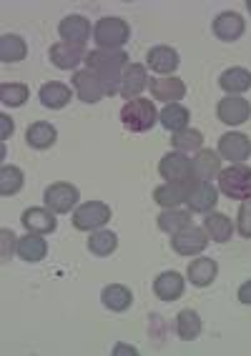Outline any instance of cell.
<instances>
[{
    "instance_id": "cell-1",
    "label": "cell",
    "mask_w": 251,
    "mask_h": 356,
    "mask_svg": "<svg viewBox=\"0 0 251 356\" xmlns=\"http://www.w3.org/2000/svg\"><path fill=\"white\" fill-rule=\"evenodd\" d=\"M129 65V56L126 51H104L96 48L86 56V68L93 70L108 88V96H116L118 86H121V73Z\"/></svg>"
},
{
    "instance_id": "cell-2",
    "label": "cell",
    "mask_w": 251,
    "mask_h": 356,
    "mask_svg": "<svg viewBox=\"0 0 251 356\" xmlns=\"http://www.w3.org/2000/svg\"><path fill=\"white\" fill-rule=\"evenodd\" d=\"M121 123L131 134H148L159 123V111L151 98H133V101L123 103Z\"/></svg>"
},
{
    "instance_id": "cell-3",
    "label": "cell",
    "mask_w": 251,
    "mask_h": 356,
    "mask_svg": "<svg viewBox=\"0 0 251 356\" xmlns=\"http://www.w3.org/2000/svg\"><path fill=\"white\" fill-rule=\"evenodd\" d=\"M93 40L104 51H123L131 40V26L118 15H106L93 26Z\"/></svg>"
},
{
    "instance_id": "cell-4",
    "label": "cell",
    "mask_w": 251,
    "mask_h": 356,
    "mask_svg": "<svg viewBox=\"0 0 251 356\" xmlns=\"http://www.w3.org/2000/svg\"><path fill=\"white\" fill-rule=\"evenodd\" d=\"M219 191L234 201H251V168L244 163H232L221 168Z\"/></svg>"
},
{
    "instance_id": "cell-5",
    "label": "cell",
    "mask_w": 251,
    "mask_h": 356,
    "mask_svg": "<svg viewBox=\"0 0 251 356\" xmlns=\"http://www.w3.org/2000/svg\"><path fill=\"white\" fill-rule=\"evenodd\" d=\"M111 221V206L104 201H86L73 211V226L78 231H101Z\"/></svg>"
},
{
    "instance_id": "cell-6",
    "label": "cell",
    "mask_w": 251,
    "mask_h": 356,
    "mask_svg": "<svg viewBox=\"0 0 251 356\" xmlns=\"http://www.w3.org/2000/svg\"><path fill=\"white\" fill-rule=\"evenodd\" d=\"M78 198H81V191L73 184H65V181H56L43 193L45 209H51L53 213H71V211H76Z\"/></svg>"
},
{
    "instance_id": "cell-7",
    "label": "cell",
    "mask_w": 251,
    "mask_h": 356,
    "mask_svg": "<svg viewBox=\"0 0 251 356\" xmlns=\"http://www.w3.org/2000/svg\"><path fill=\"white\" fill-rule=\"evenodd\" d=\"M71 81H73V90H76V96L81 98L83 103H98V101H104V98L108 96L106 83L88 68L76 70Z\"/></svg>"
},
{
    "instance_id": "cell-8",
    "label": "cell",
    "mask_w": 251,
    "mask_h": 356,
    "mask_svg": "<svg viewBox=\"0 0 251 356\" xmlns=\"http://www.w3.org/2000/svg\"><path fill=\"white\" fill-rule=\"evenodd\" d=\"M148 70L141 63H129L121 73V86H118V96L126 101L141 98V93L148 88Z\"/></svg>"
},
{
    "instance_id": "cell-9",
    "label": "cell",
    "mask_w": 251,
    "mask_h": 356,
    "mask_svg": "<svg viewBox=\"0 0 251 356\" xmlns=\"http://www.w3.org/2000/svg\"><path fill=\"white\" fill-rule=\"evenodd\" d=\"M193 184H196V178H191V181H166V184L159 186L154 191V201L161 209H179L181 204L188 201Z\"/></svg>"
},
{
    "instance_id": "cell-10",
    "label": "cell",
    "mask_w": 251,
    "mask_h": 356,
    "mask_svg": "<svg viewBox=\"0 0 251 356\" xmlns=\"http://www.w3.org/2000/svg\"><path fill=\"white\" fill-rule=\"evenodd\" d=\"M86 45H78V43H65V40H58V43L51 45V51H48V58H51V63L60 70H73L78 68L81 63H86Z\"/></svg>"
},
{
    "instance_id": "cell-11",
    "label": "cell",
    "mask_w": 251,
    "mask_h": 356,
    "mask_svg": "<svg viewBox=\"0 0 251 356\" xmlns=\"http://www.w3.org/2000/svg\"><path fill=\"white\" fill-rule=\"evenodd\" d=\"M171 246L179 256H199L209 246V234L199 226H188V229L171 236Z\"/></svg>"
},
{
    "instance_id": "cell-12",
    "label": "cell",
    "mask_w": 251,
    "mask_h": 356,
    "mask_svg": "<svg viewBox=\"0 0 251 356\" xmlns=\"http://www.w3.org/2000/svg\"><path fill=\"white\" fill-rule=\"evenodd\" d=\"M216 115L226 126H241L251 118V103L241 96H226L216 106Z\"/></svg>"
},
{
    "instance_id": "cell-13",
    "label": "cell",
    "mask_w": 251,
    "mask_h": 356,
    "mask_svg": "<svg viewBox=\"0 0 251 356\" xmlns=\"http://www.w3.org/2000/svg\"><path fill=\"white\" fill-rule=\"evenodd\" d=\"M219 204V188L211 184V181H196L188 193V211L191 213H211Z\"/></svg>"
},
{
    "instance_id": "cell-14",
    "label": "cell",
    "mask_w": 251,
    "mask_h": 356,
    "mask_svg": "<svg viewBox=\"0 0 251 356\" xmlns=\"http://www.w3.org/2000/svg\"><path fill=\"white\" fill-rule=\"evenodd\" d=\"M159 173L166 181H191L193 178V168H191V159L186 153L171 151L166 153L161 161H159Z\"/></svg>"
},
{
    "instance_id": "cell-15",
    "label": "cell",
    "mask_w": 251,
    "mask_h": 356,
    "mask_svg": "<svg viewBox=\"0 0 251 356\" xmlns=\"http://www.w3.org/2000/svg\"><path fill=\"white\" fill-rule=\"evenodd\" d=\"M20 223H23V229L28 234H53V231L58 229V218L53 213L51 209H40V206H33V209L23 211V216H20Z\"/></svg>"
},
{
    "instance_id": "cell-16",
    "label": "cell",
    "mask_w": 251,
    "mask_h": 356,
    "mask_svg": "<svg viewBox=\"0 0 251 356\" xmlns=\"http://www.w3.org/2000/svg\"><path fill=\"white\" fill-rule=\"evenodd\" d=\"M216 153L229 163H244L251 156V138L244 134H224L219 138V151Z\"/></svg>"
},
{
    "instance_id": "cell-17",
    "label": "cell",
    "mask_w": 251,
    "mask_h": 356,
    "mask_svg": "<svg viewBox=\"0 0 251 356\" xmlns=\"http://www.w3.org/2000/svg\"><path fill=\"white\" fill-rule=\"evenodd\" d=\"M148 86H151V96H154L156 101H163L166 106L168 103H179L181 98L186 96V83L176 76L151 78Z\"/></svg>"
},
{
    "instance_id": "cell-18",
    "label": "cell",
    "mask_w": 251,
    "mask_h": 356,
    "mask_svg": "<svg viewBox=\"0 0 251 356\" xmlns=\"http://www.w3.org/2000/svg\"><path fill=\"white\" fill-rule=\"evenodd\" d=\"M244 31H246L244 18L238 13H234V10H224V13H219L213 18V35L219 40H224V43L238 40L244 35Z\"/></svg>"
},
{
    "instance_id": "cell-19",
    "label": "cell",
    "mask_w": 251,
    "mask_h": 356,
    "mask_svg": "<svg viewBox=\"0 0 251 356\" xmlns=\"http://www.w3.org/2000/svg\"><path fill=\"white\" fill-rule=\"evenodd\" d=\"M181 58L176 53V48L171 45H154L146 56V65L156 73H161V76H171L176 68H179Z\"/></svg>"
},
{
    "instance_id": "cell-20",
    "label": "cell",
    "mask_w": 251,
    "mask_h": 356,
    "mask_svg": "<svg viewBox=\"0 0 251 356\" xmlns=\"http://www.w3.org/2000/svg\"><path fill=\"white\" fill-rule=\"evenodd\" d=\"M90 33H93L90 20L83 18V15H65L58 26V35L65 40V43L86 45V40L90 38Z\"/></svg>"
},
{
    "instance_id": "cell-21",
    "label": "cell",
    "mask_w": 251,
    "mask_h": 356,
    "mask_svg": "<svg viewBox=\"0 0 251 356\" xmlns=\"http://www.w3.org/2000/svg\"><path fill=\"white\" fill-rule=\"evenodd\" d=\"M193 178L196 181H211V178H219L221 173V156L211 148H201L196 156L191 159Z\"/></svg>"
},
{
    "instance_id": "cell-22",
    "label": "cell",
    "mask_w": 251,
    "mask_h": 356,
    "mask_svg": "<svg viewBox=\"0 0 251 356\" xmlns=\"http://www.w3.org/2000/svg\"><path fill=\"white\" fill-rule=\"evenodd\" d=\"M184 289H186V279L179 274V271H163L154 279V293L161 301H176L184 296Z\"/></svg>"
},
{
    "instance_id": "cell-23",
    "label": "cell",
    "mask_w": 251,
    "mask_h": 356,
    "mask_svg": "<svg viewBox=\"0 0 251 356\" xmlns=\"http://www.w3.org/2000/svg\"><path fill=\"white\" fill-rule=\"evenodd\" d=\"M216 274H219V264L213 259H207V256H201V259H193L191 264H188L186 268V276L188 281H191L193 286H211L213 279H216Z\"/></svg>"
},
{
    "instance_id": "cell-24",
    "label": "cell",
    "mask_w": 251,
    "mask_h": 356,
    "mask_svg": "<svg viewBox=\"0 0 251 356\" xmlns=\"http://www.w3.org/2000/svg\"><path fill=\"white\" fill-rule=\"evenodd\" d=\"M38 98H40V106H43V108L60 111L71 103V88H68L65 83L51 81V83H45V86H40Z\"/></svg>"
},
{
    "instance_id": "cell-25",
    "label": "cell",
    "mask_w": 251,
    "mask_h": 356,
    "mask_svg": "<svg viewBox=\"0 0 251 356\" xmlns=\"http://www.w3.org/2000/svg\"><path fill=\"white\" fill-rule=\"evenodd\" d=\"M58 140V131L56 126L48 121H35L28 126L26 131V143L35 151H45V148H51L53 143Z\"/></svg>"
},
{
    "instance_id": "cell-26",
    "label": "cell",
    "mask_w": 251,
    "mask_h": 356,
    "mask_svg": "<svg viewBox=\"0 0 251 356\" xmlns=\"http://www.w3.org/2000/svg\"><path fill=\"white\" fill-rule=\"evenodd\" d=\"M101 304H104L108 312L121 314V312H126V309H131L133 293H131L129 286H123V284H108V286H104V291H101Z\"/></svg>"
},
{
    "instance_id": "cell-27",
    "label": "cell",
    "mask_w": 251,
    "mask_h": 356,
    "mask_svg": "<svg viewBox=\"0 0 251 356\" xmlns=\"http://www.w3.org/2000/svg\"><path fill=\"white\" fill-rule=\"evenodd\" d=\"M219 86L226 96H241L251 88V70L246 68H226L219 76Z\"/></svg>"
},
{
    "instance_id": "cell-28",
    "label": "cell",
    "mask_w": 251,
    "mask_h": 356,
    "mask_svg": "<svg viewBox=\"0 0 251 356\" xmlns=\"http://www.w3.org/2000/svg\"><path fill=\"white\" fill-rule=\"evenodd\" d=\"M204 231L209 234V238L216 243H226L234 236V223L226 213H219V211H211L204 218Z\"/></svg>"
},
{
    "instance_id": "cell-29",
    "label": "cell",
    "mask_w": 251,
    "mask_h": 356,
    "mask_svg": "<svg viewBox=\"0 0 251 356\" xmlns=\"http://www.w3.org/2000/svg\"><path fill=\"white\" fill-rule=\"evenodd\" d=\"M18 256L28 264H38V261L45 259L48 254V241H45L40 234H26L23 238H18Z\"/></svg>"
},
{
    "instance_id": "cell-30",
    "label": "cell",
    "mask_w": 251,
    "mask_h": 356,
    "mask_svg": "<svg viewBox=\"0 0 251 356\" xmlns=\"http://www.w3.org/2000/svg\"><path fill=\"white\" fill-rule=\"evenodd\" d=\"M156 223H159V229L168 236H176L179 231L188 229L193 226L191 223V211H179V209H163L159 216H156Z\"/></svg>"
},
{
    "instance_id": "cell-31",
    "label": "cell",
    "mask_w": 251,
    "mask_h": 356,
    "mask_svg": "<svg viewBox=\"0 0 251 356\" xmlns=\"http://www.w3.org/2000/svg\"><path fill=\"white\" fill-rule=\"evenodd\" d=\"M188 121H191V113H188V108L181 106V103H168L166 108L159 113V123H161L166 131H171V134L186 131Z\"/></svg>"
},
{
    "instance_id": "cell-32",
    "label": "cell",
    "mask_w": 251,
    "mask_h": 356,
    "mask_svg": "<svg viewBox=\"0 0 251 356\" xmlns=\"http://www.w3.org/2000/svg\"><path fill=\"white\" fill-rule=\"evenodd\" d=\"M26 56H28V45L20 35H15V33L0 35V60L3 63H20Z\"/></svg>"
},
{
    "instance_id": "cell-33",
    "label": "cell",
    "mask_w": 251,
    "mask_h": 356,
    "mask_svg": "<svg viewBox=\"0 0 251 356\" xmlns=\"http://www.w3.org/2000/svg\"><path fill=\"white\" fill-rule=\"evenodd\" d=\"M201 329H204L201 316L193 312V309L179 312V316H176V334H179L181 341H193V339H199Z\"/></svg>"
},
{
    "instance_id": "cell-34",
    "label": "cell",
    "mask_w": 251,
    "mask_h": 356,
    "mask_svg": "<svg viewBox=\"0 0 251 356\" xmlns=\"http://www.w3.org/2000/svg\"><path fill=\"white\" fill-rule=\"evenodd\" d=\"M118 248V236L113 234V231H93L88 238V251L93 256H101V259H106V256H111L113 251Z\"/></svg>"
},
{
    "instance_id": "cell-35",
    "label": "cell",
    "mask_w": 251,
    "mask_h": 356,
    "mask_svg": "<svg viewBox=\"0 0 251 356\" xmlns=\"http://www.w3.org/2000/svg\"><path fill=\"white\" fill-rule=\"evenodd\" d=\"M171 146L179 153H199L204 146V134L196 131V128H186V131H179L171 138Z\"/></svg>"
},
{
    "instance_id": "cell-36",
    "label": "cell",
    "mask_w": 251,
    "mask_h": 356,
    "mask_svg": "<svg viewBox=\"0 0 251 356\" xmlns=\"http://www.w3.org/2000/svg\"><path fill=\"white\" fill-rule=\"evenodd\" d=\"M28 98H31V90L26 83H3L0 86V103L8 108H20Z\"/></svg>"
},
{
    "instance_id": "cell-37",
    "label": "cell",
    "mask_w": 251,
    "mask_h": 356,
    "mask_svg": "<svg viewBox=\"0 0 251 356\" xmlns=\"http://www.w3.org/2000/svg\"><path fill=\"white\" fill-rule=\"evenodd\" d=\"M23 184H26V176L18 165H3L0 168V193L3 196H15L23 188Z\"/></svg>"
},
{
    "instance_id": "cell-38",
    "label": "cell",
    "mask_w": 251,
    "mask_h": 356,
    "mask_svg": "<svg viewBox=\"0 0 251 356\" xmlns=\"http://www.w3.org/2000/svg\"><path fill=\"white\" fill-rule=\"evenodd\" d=\"M236 231L244 238H251V201H241L236 213Z\"/></svg>"
},
{
    "instance_id": "cell-39",
    "label": "cell",
    "mask_w": 251,
    "mask_h": 356,
    "mask_svg": "<svg viewBox=\"0 0 251 356\" xmlns=\"http://www.w3.org/2000/svg\"><path fill=\"white\" fill-rule=\"evenodd\" d=\"M0 238H3V251H0V261H8L10 254H13V248H18V241H15V234L13 231L3 229L0 231Z\"/></svg>"
},
{
    "instance_id": "cell-40",
    "label": "cell",
    "mask_w": 251,
    "mask_h": 356,
    "mask_svg": "<svg viewBox=\"0 0 251 356\" xmlns=\"http://www.w3.org/2000/svg\"><path fill=\"white\" fill-rule=\"evenodd\" d=\"M0 126H3V128H0V138L8 140L10 136H13V131H15L13 121H10V115H6V113L0 115Z\"/></svg>"
},
{
    "instance_id": "cell-41",
    "label": "cell",
    "mask_w": 251,
    "mask_h": 356,
    "mask_svg": "<svg viewBox=\"0 0 251 356\" xmlns=\"http://www.w3.org/2000/svg\"><path fill=\"white\" fill-rule=\"evenodd\" d=\"M238 301H241V304H246V306H251V279L249 281H244V284H241V286H238Z\"/></svg>"
},
{
    "instance_id": "cell-42",
    "label": "cell",
    "mask_w": 251,
    "mask_h": 356,
    "mask_svg": "<svg viewBox=\"0 0 251 356\" xmlns=\"http://www.w3.org/2000/svg\"><path fill=\"white\" fill-rule=\"evenodd\" d=\"M116 354H138V349H136V346H123V343H118Z\"/></svg>"
},
{
    "instance_id": "cell-43",
    "label": "cell",
    "mask_w": 251,
    "mask_h": 356,
    "mask_svg": "<svg viewBox=\"0 0 251 356\" xmlns=\"http://www.w3.org/2000/svg\"><path fill=\"white\" fill-rule=\"evenodd\" d=\"M246 8H249V13H251V0H246Z\"/></svg>"
}]
</instances>
